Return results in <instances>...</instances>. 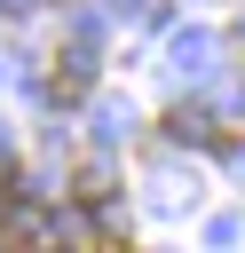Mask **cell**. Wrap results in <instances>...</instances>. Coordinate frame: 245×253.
<instances>
[{"instance_id":"2","label":"cell","mask_w":245,"mask_h":253,"mask_svg":"<svg viewBox=\"0 0 245 253\" xmlns=\"http://www.w3.org/2000/svg\"><path fill=\"white\" fill-rule=\"evenodd\" d=\"M166 134H182V142H190V134H205V111H174V119H166Z\"/></svg>"},{"instance_id":"1","label":"cell","mask_w":245,"mask_h":253,"mask_svg":"<svg viewBox=\"0 0 245 253\" xmlns=\"http://www.w3.org/2000/svg\"><path fill=\"white\" fill-rule=\"evenodd\" d=\"M87 79H95V55L71 47V55H55V79H47V87H55V95H87Z\"/></svg>"}]
</instances>
